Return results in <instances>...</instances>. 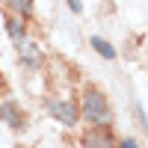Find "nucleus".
Wrapping results in <instances>:
<instances>
[{"instance_id":"nucleus-4","label":"nucleus","mask_w":148,"mask_h":148,"mask_svg":"<svg viewBox=\"0 0 148 148\" xmlns=\"http://www.w3.org/2000/svg\"><path fill=\"white\" fill-rule=\"evenodd\" d=\"M0 119H3L9 127H21L24 125V116H21V110H18L15 101H3L0 104Z\"/></svg>"},{"instance_id":"nucleus-6","label":"nucleus","mask_w":148,"mask_h":148,"mask_svg":"<svg viewBox=\"0 0 148 148\" xmlns=\"http://www.w3.org/2000/svg\"><path fill=\"white\" fill-rule=\"evenodd\" d=\"M21 56H24V62H27V65H42V53H39V47H36V45H24V42H21Z\"/></svg>"},{"instance_id":"nucleus-9","label":"nucleus","mask_w":148,"mask_h":148,"mask_svg":"<svg viewBox=\"0 0 148 148\" xmlns=\"http://www.w3.org/2000/svg\"><path fill=\"white\" fill-rule=\"evenodd\" d=\"M136 116H139V121H142V127H145V133H148V119H145V113H142V107H136Z\"/></svg>"},{"instance_id":"nucleus-1","label":"nucleus","mask_w":148,"mask_h":148,"mask_svg":"<svg viewBox=\"0 0 148 148\" xmlns=\"http://www.w3.org/2000/svg\"><path fill=\"white\" fill-rule=\"evenodd\" d=\"M83 116L89 121H95L98 127H107L110 125V104H107V98L98 89H89L83 95Z\"/></svg>"},{"instance_id":"nucleus-10","label":"nucleus","mask_w":148,"mask_h":148,"mask_svg":"<svg viewBox=\"0 0 148 148\" xmlns=\"http://www.w3.org/2000/svg\"><path fill=\"white\" fill-rule=\"evenodd\" d=\"M68 6H71V12H83V3H80V0H68Z\"/></svg>"},{"instance_id":"nucleus-12","label":"nucleus","mask_w":148,"mask_h":148,"mask_svg":"<svg viewBox=\"0 0 148 148\" xmlns=\"http://www.w3.org/2000/svg\"><path fill=\"white\" fill-rule=\"evenodd\" d=\"M18 148H24V145H18Z\"/></svg>"},{"instance_id":"nucleus-2","label":"nucleus","mask_w":148,"mask_h":148,"mask_svg":"<svg viewBox=\"0 0 148 148\" xmlns=\"http://www.w3.org/2000/svg\"><path fill=\"white\" fill-rule=\"evenodd\" d=\"M51 113H53V119L59 121V125L71 127V125H77V116H80V110L74 107L71 101H51Z\"/></svg>"},{"instance_id":"nucleus-8","label":"nucleus","mask_w":148,"mask_h":148,"mask_svg":"<svg viewBox=\"0 0 148 148\" xmlns=\"http://www.w3.org/2000/svg\"><path fill=\"white\" fill-rule=\"evenodd\" d=\"M9 6L15 9V12H21V15H30V12H33V3H30V0H9Z\"/></svg>"},{"instance_id":"nucleus-5","label":"nucleus","mask_w":148,"mask_h":148,"mask_svg":"<svg viewBox=\"0 0 148 148\" xmlns=\"http://www.w3.org/2000/svg\"><path fill=\"white\" fill-rule=\"evenodd\" d=\"M92 47H95V51L101 53L104 59H116V47L110 45L107 39H101V36H92Z\"/></svg>"},{"instance_id":"nucleus-3","label":"nucleus","mask_w":148,"mask_h":148,"mask_svg":"<svg viewBox=\"0 0 148 148\" xmlns=\"http://www.w3.org/2000/svg\"><path fill=\"white\" fill-rule=\"evenodd\" d=\"M83 145H86V148H113L116 139L110 136V130H107V127H92L89 133H86Z\"/></svg>"},{"instance_id":"nucleus-7","label":"nucleus","mask_w":148,"mask_h":148,"mask_svg":"<svg viewBox=\"0 0 148 148\" xmlns=\"http://www.w3.org/2000/svg\"><path fill=\"white\" fill-rule=\"evenodd\" d=\"M6 27H9V36H12V39H15L18 45L24 42V21H18V18H9L6 21Z\"/></svg>"},{"instance_id":"nucleus-11","label":"nucleus","mask_w":148,"mask_h":148,"mask_svg":"<svg viewBox=\"0 0 148 148\" xmlns=\"http://www.w3.org/2000/svg\"><path fill=\"white\" fill-rule=\"evenodd\" d=\"M119 148H139V145L133 142V139H125V142H119Z\"/></svg>"}]
</instances>
